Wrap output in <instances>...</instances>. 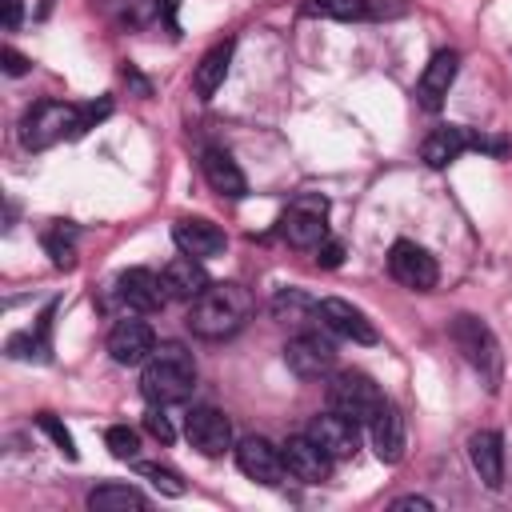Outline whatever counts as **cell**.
Returning <instances> with one entry per match:
<instances>
[{"label":"cell","instance_id":"cell-23","mask_svg":"<svg viewBox=\"0 0 512 512\" xmlns=\"http://www.w3.org/2000/svg\"><path fill=\"white\" fill-rule=\"evenodd\" d=\"M368 436H372V448H376V456H380L384 464H400V460H404V440H408V432H404V416H400L396 404L384 400V408H380V412L372 416V424H368Z\"/></svg>","mask_w":512,"mask_h":512},{"label":"cell","instance_id":"cell-21","mask_svg":"<svg viewBox=\"0 0 512 512\" xmlns=\"http://www.w3.org/2000/svg\"><path fill=\"white\" fill-rule=\"evenodd\" d=\"M160 280H164V292H168V300H184V304H192L212 280H208V272H204V260H196V256H176V260H168L164 264V272H160Z\"/></svg>","mask_w":512,"mask_h":512},{"label":"cell","instance_id":"cell-10","mask_svg":"<svg viewBox=\"0 0 512 512\" xmlns=\"http://www.w3.org/2000/svg\"><path fill=\"white\" fill-rule=\"evenodd\" d=\"M184 436H188V444H192L200 456H224V452L232 448V424H228V416H224L220 408H212V404H200V408H192V412L184 416Z\"/></svg>","mask_w":512,"mask_h":512},{"label":"cell","instance_id":"cell-34","mask_svg":"<svg viewBox=\"0 0 512 512\" xmlns=\"http://www.w3.org/2000/svg\"><path fill=\"white\" fill-rule=\"evenodd\" d=\"M340 260H344V244H340V240H324V244L316 248V264H320V268H336Z\"/></svg>","mask_w":512,"mask_h":512},{"label":"cell","instance_id":"cell-25","mask_svg":"<svg viewBox=\"0 0 512 512\" xmlns=\"http://www.w3.org/2000/svg\"><path fill=\"white\" fill-rule=\"evenodd\" d=\"M272 316H276L284 328L304 332V328H312V324L320 320V300H312V296L300 292V288H280V292L272 296Z\"/></svg>","mask_w":512,"mask_h":512},{"label":"cell","instance_id":"cell-14","mask_svg":"<svg viewBox=\"0 0 512 512\" xmlns=\"http://www.w3.org/2000/svg\"><path fill=\"white\" fill-rule=\"evenodd\" d=\"M116 296H120V304H124L128 312H136V316H152V312H160L164 300H168L164 280H160L152 268H128V272H120V276H116Z\"/></svg>","mask_w":512,"mask_h":512},{"label":"cell","instance_id":"cell-15","mask_svg":"<svg viewBox=\"0 0 512 512\" xmlns=\"http://www.w3.org/2000/svg\"><path fill=\"white\" fill-rule=\"evenodd\" d=\"M332 460H348V456H356V448H360V424L356 420H348V416H340V412H320V416H312L308 420V428H304Z\"/></svg>","mask_w":512,"mask_h":512},{"label":"cell","instance_id":"cell-3","mask_svg":"<svg viewBox=\"0 0 512 512\" xmlns=\"http://www.w3.org/2000/svg\"><path fill=\"white\" fill-rule=\"evenodd\" d=\"M88 124H84V108L76 104H64V100H36L24 116H20V144L28 152H44L60 140H72V136H84Z\"/></svg>","mask_w":512,"mask_h":512},{"label":"cell","instance_id":"cell-26","mask_svg":"<svg viewBox=\"0 0 512 512\" xmlns=\"http://www.w3.org/2000/svg\"><path fill=\"white\" fill-rule=\"evenodd\" d=\"M88 508L92 512H144L148 500L132 484H100L88 492Z\"/></svg>","mask_w":512,"mask_h":512},{"label":"cell","instance_id":"cell-32","mask_svg":"<svg viewBox=\"0 0 512 512\" xmlns=\"http://www.w3.org/2000/svg\"><path fill=\"white\" fill-rule=\"evenodd\" d=\"M144 428H148V436L160 440V444H172V440H176V428H172V420L164 416V404H152V408L144 412Z\"/></svg>","mask_w":512,"mask_h":512},{"label":"cell","instance_id":"cell-16","mask_svg":"<svg viewBox=\"0 0 512 512\" xmlns=\"http://www.w3.org/2000/svg\"><path fill=\"white\" fill-rule=\"evenodd\" d=\"M152 352H156V332H152L144 320L124 316V320L112 324V332H108V356H112L116 364L132 368V364H144Z\"/></svg>","mask_w":512,"mask_h":512},{"label":"cell","instance_id":"cell-8","mask_svg":"<svg viewBox=\"0 0 512 512\" xmlns=\"http://www.w3.org/2000/svg\"><path fill=\"white\" fill-rule=\"evenodd\" d=\"M284 364L292 368V376L300 380H320L336 368V348L328 336H320L316 328H304L296 332L288 344H284Z\"/></svg>","mask_w":512,"mask_h":512},{"label":"cell","instance_id":"cell-24","mask_svg":"<svg viewBox=\"0 0 512 512\" xmlns=\"http://www.w3.org/2000/svg\"><path fill=\"white\" fill-rule=\"evenodd\" d=\"M232 52H236V40H220V44H212V48L200 56V64L192 68V92H196L200 100H212V96H216V88H220L224 76H228Z\"/></svg>","mask_w":512,"mask_h":512},{"label":"cell","instance_id":"cell-1","mask_svg":"<svg viewBox=\"0 0 512 512\" xmlns=\"http://www.w3.org/2000/svg\"><path fill=\"white\" fill-rule=\"evenodd\" d=\"M248 316H252V296L236 280H216L188 304V328L200 340H228L248 324Z\"/></svg>","mask_w":512,"mask_h":512},{"label":"cell","instance_id":"cell-30","mask_svg":"<svg viewBox=\"0 0 512 512\" xmlns=\"http://www.w3.org/2000/svg\"><path fill=\"white\" fill-rule=\"evenodd\" d=\"M136 472L156 488V492H164V496H184V480H180V472H172L168 464H148V460H136Z\"/></svg>","mask_w":512,"mask_h":512},{"label":"cell","instance_id":"cell-6","mask_svg":"<svg viewBox=\"0 0 512 512\" xmlns=\"http://www.w3.org/2000/svg\"><path fill=\"white\" fill-rule=\"evenodd\" d=\"M328 408L356 424H372V416L384 408V392L364 372H336L328 380Z\"/></svg>","mask_w":512,"mask_h":512},{"label":"cell","instance_id":"cell-37","mask_svg":"<svg viewBox=\"0 0 512 512\" xmlns=\"http://www.w3.org/2000/svg\"><path fill=\"white\" fill-rule=\"evenodd\" d=\"M392 508H396V512H400V508H420V512H428L432 500H424V496H400V500H392Z\"/></svg>","mask_w":512,"mask_h":512},{"label":"cell","instance_id":"cell-22","mask_svg":"<svg viewBox=\"0 0 512 512\" xmlns=\"http://www.w3.org/2000/svg\"><path fill=\"white\" fill-rule=\"evenodd\" d=\"M200 168H204V180H208L212 192H220V196H228V200H240V196L248 192V180H244L240 164H236L224 148L208 144V148L200 152Z\"/></svg>","mask_w":512,"mask_h":512},{"label":"cell","instance_id":"cell-7","mask_svg":"<svg viewBox=\"0 0 512 512\" xmlns=\"http://www.w3.org/2000/svg\"><path fill=\"white\" fill-rule=\"evenodd\" d=\"M472 148H476V152H500L504 144H492V140H484V136L460 128V124H440V128H432V132L424 136L420 156H424L428 168H448L452 160H460V156L472 152Z\"/></svg>","mask_w":512,"mask_h":512},{"label":"cell","instance_id":"cell-13","mask_svg":"<svg viewBox=\"0 0 512 512\" xmlns=\"http://www.w3.org/2000/svg\"><path fill=\"white\" fill-rule=\"evenodd\" d=\"M280 456H284V468L292 480L300 484H324L332 476V456L304 432V436H288L280 444Z\"/></svg>","mask_w":512,"mask_h":512},{"label":"cell","instance_id":"cell-28","mask_svg":"<svg viewBox=\"0 0 512 512\" xmlns=\"http://www.w3.org/2000/svg\"><path fill=\"white\" fill-rule=\"evenodd\" d=\"M48 320H52V308L40 316V328H36V332H16V336H8V356H12V360H44V356H48Z\"/></svg>","mask_w":512,"mask_h":512},{"label":"cell","instance_id":"cell-18","mask_svg":"<svg viewBox=\"0 0 512 512\" xmlns=\"http://www.w3.org/2000/svg\"><path fill=\"white\" fill-rule=\"evenodd\" d=\"M172 240H176V248H180L184 256H196V260H212V256H220V252L228 248L224 228L212 224V220H204V216H184V220H176V224H172Z\"/></svg>","mask_w":512,"mask_h":512},{"label":"cell","instance_id":"cell-11","mask_svg":"<svg viewBox=\"0 0 512 512\" xmlns=\"http://www.w3.org/2000/svg\"><path fill=\"white\" fill-rule=\"evenodd\" d=\"M232 452H236V468H240L248 480L264 484V488H276V484L288 476L280 448H276L272 440H264V436H244Z\"/></svg>","mask_w":512,"mask_h":512},{"label":"cell","instance_id":"cell-35","mask_svg":"<svg viewBox=\"0 0 512 512\" xmlns=\"http://www.w3.org/2000/svg\"><path fill=\"white\" fill-rule=\"evenodd\" d=\"M0 60H4V72H8V76H24V72H28V56H20L16 48H4Z\"/></svg>","mask_w":512,"mask_h":512},{"label":"cell","instance_id":"cell-19","mask_svg":"<svg viewBox=\"0 0 512 512\" xmlns=\"http://www.w3.org/2000/svg\"><path fill=\"white\" fill-rule=\"evenodd\" d=\"M320 324H324L328 332L352 340V344H376L372 320H368L356 304H348V300H340V296H324V300H320Z\"/></svg>","mask_w":512,"mask_h":512},{"label":"cell","instance_id":"cell-29","mask_svg":"<svg viewBox=\"0 0 512 512\" xmlns=\"http://www.w3.org/2000/svg\"><path fill=\"white\" fill-rule=\"evenodd\" d=\"M44 252L52 256L56 268H76V244H72V228L56 224L52 232H44Z\"/></svg>","mask_w":512,"mask_h":512},{"label":"cell","instance_id":"cell-20","mask_svg":"<svg viewBox=\"0 0 512 512\" xmlns=\"http://www.w3.org/2000/svg\"><path fill=\"white\" fill-rule=\"evenodd\" d=\"M468 460L476 468V476L484 480V488H500L504 484V436L492 428H480L468 436Z\"/></svg>","mask_w":512,"mask_h":512},{"label":"cell","instance_id":"cell-9","mask_svg":"<svg viewBox=\"0 0 512 512\" xmlns=\"http://www.w3.org/2000/svg\"><path fill=\"white\" fill-rule=\"evenodd\" d=\"M388 276H392L396 284L412 288V292H432L436 280H440V268H436V260H432L420 244L396 240V244L388 248Z\"/></svg>","mask_w":512,"mask_h":512},{"label":"cell","instance_id":"cell-36","mask_svg":"<svg viewBox=\"0 0 512 512\" xmlns=\"http://www.w3.org/2000/svg\"><path fill=\"white\" fill-rule=\"evenodd\" d=\"M0 16H4V28L16 32L20 28V16H24V4L20 0H0Z\"/></svg>","mask_w":512,"mask_h":512},{"label":"cell","instance_id":"cell-17","mask_svg":"<svg viewBox=\"0 0 512 512\" xmlns=\"http://www.w3.org/2000/svg\"><path fill=\"white\" fill-rule=\"evenodd\" d=\"M308 12L324 16V20L352 24V20H392V16H404L408 4L404 0H308Z\"/></svg>","mask_w":512,"mask_h":512},{"label":"cell","instance_id":"cell-4","mask_svg":"<svg viewBox=\"0 0 512 512\" xmlns=\"http://www.w3.org/2000/svg\"><path fill=\"white\" fill-rule=\"evenodd\" d=\"M452 344H456L460 356L480 372V380H488V388L496 392V384H500V344H496L492 328H488L480 316L460 312V316L452 320Z\"/></svg>","mask_w":512,"mask_h":512},{"label":"cell","instance_id":"cell-27","mask_svg":"<svg viewBox=\"0 0 512 512\" xmlns=\"http://www.w3.org/2000/svg\"><path fill=\"white\" fill-rule=\"evenodd\" d=\"M104 4L120 28H144L164 12V0H104Z\"/></svg>","mask_w":512,"mask_h":512},{"label":"cell","instance_id":"cell-31","mask_svg":"<svg viewBox=\"0 0 512 512\" xmlns=\"http://www.w3.org/2000/svg\"><path fill=\"white\" fill-rule=\"evenodd\" d=\"M104 444H108V452H112L116 460H136V456H140V432L128 428V424H112V428L104 432Z\"/></svg>","mask_w":512,"mask_h":512},{"label":"cell","instance_id":"cell-2","mask_svg":"<svg viewBox=\"0 0 512 512\" xmlns=\"http://www.w3.org/2000/svg\"><path fill=\"white\" fill-rule=\"evenodd\" d=\"M196 388V360L184 344H160L140 372V392L148 404H180Z\"/></svg>","mask_w":512,"mask_h":512},{"label":"cell","instance_id":"cell-33","mask_svg":"<svg viewBox=\"0 0 512 512\" xmlns=\"http://www.w3.org/2000/svg\"><path fill=\"white\" fill-rule=\"evenodd\" d=\"M36 424H40V428H44V432H48V436L56 440V448H60L64 456H76V448H72V436H68V428H64V424H60V420H56L52 412H40V416H36Z\"/></svg>","mask_w":512,"mask_h":512},{"label":"cell","instance_id":"cell-12","mask_svg":"<svg viewBox=\"0 0 512 512\" xmlns=\"http://www.w3.org/2000/svg\"><path fill=\"white\" fill-rule=\"evenodd\" d=\"M456 72H460V52L456 48H440L424 64V72L416 80V100H420L424 112H440L444 108V100H448V92L456 84Z\"/></svg>","mask_w":512,"mask_h":512},{"label":"cell","instance_id":"cell-5","mask_svg":"<svg viewBox=\"0 0 512 512\" xmlns=\"http://www.w3.org/2000/svg\"><path fill=\"white\" fill-rule=\"evenodd\" d=\"M280 236L304 252L320 248L328 240V200L320 192H300L280 216Z\"/></svg>","mask_w":512,"mask_h":512}]
</instances>
